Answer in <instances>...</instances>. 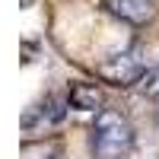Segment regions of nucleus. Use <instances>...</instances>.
I'll list each match as a JSON object with an SVG mask.
<instances>
[{
    "label": "nucleus",
    "instance_id": "f257e3e1",
    "mask_svg": "<svg viewBox=\"0 0 159 159\" xmlns=\"http://www.w3.org/2000/svg\"><path fill=\"white\" fill-rule=\"evenodd\" d=\"M130 150H134V127H130V121L115 108L99 111L92 127H89V153L96 159H124Z\"/></svg>",
    "mask_w": 159,
    "mask_h": 159
},
{
    "label": "nucleus",
    "instance_id": "f03ea898",
    "mask_svg": "<svg viewBox=\"0 0 159 159\" xmlns=\"http://www.w3.org/2000/svg\"><path fill=\"white\" fill-rule=\"evenodd\" d=\"M147 57H143L140 48H127V51H118V54L105 57L99 64V76L111 86H134L147 76Z\"/></svg>",
    "mask_w": 159,
    "mask_h": 159
},
{
    "label": "nucleus",
    "instance_id": "7ed1b4c3",
    "mask_svg": "<svg viewBox=\"0 0 159 159\" xmlns=\"http://www.w3.org/2000/svg\"><path fill=\"white\" fill-rule=\"evenodd\" d=\"M67 96H45L42 102H35L29 111L22 115V127L25 130H42V127H54L64 121V115H67Z\"/></svg>",
    "mask_w": 159,
    "mask_h": 159
},
{
    "label": "nucleus",
    "instance_id": "20e7f679",
    "mask_svg": "<svg viewBox=\"0 0 159 159\" xmlns=\"http://www.w3.org/2000/svg\"><path fill=\"white\" fill-rule=\"evenodd\" d=\"M102 3L111 16H118L127 25H147L159 13V0H102Z\"/></svg>",
    "mask_w": 159,
    "mask_h": 159
},
{
    "label": "nucleus",
    "instance_id": "39448f33",
    "mask_svg": "<svg viewBox=\"0 0 159 159\" xmlns=\"http://www.w3.org/2000/svg\"><path fill=\"white\" fill-rule=\"evenodd\" d=\"M67 102L76 111H105L102 108V92L89 83H70L67 86Z\"/></svg>",
    "mask_w": 159,
    "mask_h": 159
},
{
    "label": "nucleus",
    "instance_id": "423d86ee",
    "mask_svg": "<svg viewBox=\"0 0 159 159\" xmlns=\"http://www.w3.org/2000/svg\"><path fill=\"white\" fill-rule=\"evenodd\" d=\"M19 159H57L54 143H25Z\"/></svg>",
    "mask_w": 159,
    "mask_h": 159
},
{
    "label": "nucleus",
    "instance_id": "0eeeda50",
    "mask_svg": "<svg viewBox=\"0 0 159 159\" xmlns=\"http://www.w3.org/2000/svg\"><path fill=\"white\" fill-rule=\"evenodd\" d=\"M140 92L150 96V99H159V64H153L147 70V76L140 80Z\"/></svg>",
    "mask_w": 159,
    "mask_h": 159
}]
</instances>
